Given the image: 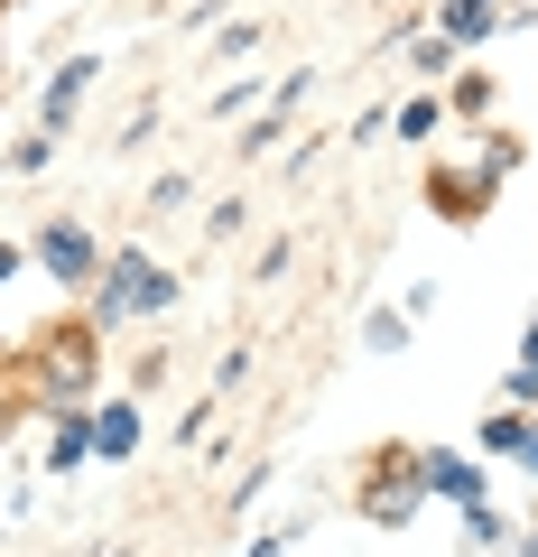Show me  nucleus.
Segmentation results:
<instances>
[{"label":"nucleus","instance_id":"14","mask_svg":"<svg viewBox=\"0 0 538 557\" xmlns=\"http://www.w3.org/2000/svg\"><path fill=\"white\" fill-rule=\"evenodd\" d=\"M399 139H437V102H409L399 112Z\"/></svg>","mask_w":538,"mask_h":557},{"label":"nucleus","instance_id":"1","mask_svg":"<svg viewBox=\"0 0 538 557\" xmlns=\"http://www.w3.org/2000/svg\"><path fill=\"white\" fill-rule=\"evenodd\" d=\"M84 298H93V325H140L159 307H177V270L149 260V251H102V278Z\"/></svg>","mask_w":538,"mask_h":557},{"label":"nucleus","instance_id":"2","mask_svg":"<svg viewBox=\"0 0 538 557\" xmlns=\"http://www.w3.org/2000/svg\"><path fill=\"white\" fill-rule=\"evenodd\" d=\"M93 372H102V325H93V317L38 344V391L57 399V409H65V399H84V391H93Z\"/></svg>","mask_w":538,"mask_h":557},{"label":"nucleus","instance_id":"11","mask_svg":"<svg viewBox=\"0 0 538 557\" xmlns=\"http://www.w3.org/2000/svg\"><path fill=\"white\" fill-rule=\"evenodd\" d=\"M362 344H372V354H409V317H399V307H372Z\"/></svg>","mask_w":538,"mask_h":557},{"label":"nucleus","instance_id":"16","mask_svg":"<svg viewBox=\"0 0 538 557\" xmlns=\"http://www.w3.org/2000/svg\"><path fill=\"white\" fill-rule=\"evenodd\" d=\"M20 260H28V251H20V242H0V278H20Z\"/></svg>","mask_w":538,"mask_h":557},{"label":"nucleus","instance_id":"18","mask_svg":"<svg viewBox=\"0 0 538 557\" xmlns=\"http://www.w3.org/2000/svg\"><path fill=\"white\" fill-rule=\"evenodd\" d=\"M0 84H10V57H0Z\"/></svg>","mask_w":538,"mask_h":557},{"label":"nucleus","instance_id":"4","mask_svg":"<svg viewBox=\"0 0 538 557\" xmlns=\"http://www.w3.org/2000/svg\"><path fill=\"white\" fill-rule=\"evenodd\" d=\"M418 502H427V474H418V456H380V474L362 483V511H372L380 530H409V520H418Z\"/></svg>","mask_w":538,"mask_h":557},{"label":"nucleus","instance_id":"5","mask_svg":"<svg viewBox=\"0 0 538 557\" xmlns=\"http://www.w3.org/2000/svg\"><path fill=\"white\" fill-rule=\"evenodd\" d=\"M93 94V57H65L57 75H47V102H38V131L47 139H65V121H75V102Z\"/></svg>","mask_w":538,"mask_h":557},{"label":"nucleus","instance_id":"7","mask_svg":"<svg viewBox=\"0 0 538 557\" xmlns=\"http://www.w3.org/2000/svg\"><path fill=\"white\" fill-rule=\"evenodd\" d=\"M140 437H149V428H140V409H130V399H112V409H93V456H140Z\"/></svg>","mask_w":538,"mask_h":557},{"label":"nucleus","instance_id":"3","mask_svg":"<svg viewBox=\"0 0 538 557\" xmlns=\"http://www.w3.org/2000/svg\"><path fill=\"white\" fill-rule=\"evenodd\" d=\"M28 260H38V270L57 278V288H93V278H102V242L84 233V223H38Z\"/></svg>","mask_w":538,"mask_h":557},{"label":"nucleus","instance_id":"10","mask_svg":"<svg viewBox=\"0 0 538 557\" xmlns=\"http://www.w3.org/2000/svg\"><path fill=\"white\" fill-rule=\"evenodd\" d=\"M520 428H529V409H492L483 418V456H520Z\"/></svg>","mask_w":538,"mask_h":557},{"label":"nucleus","instance_id":"17","mask_svg":"<svg viewBox=\"0 0 538 557\" xmlns=\"http://www.w3.org/2000/svg\"><path fill=\"white\" fill-rule=\"evenodd\" d=\"M251 557H288V539H260V548H251Z\"/></svg>","mask_w":538,"mask_h":557},{"label":"nucleus","instance_id":"12","mask_svg":"<svg viewBox=\"0 0 538 557\" xmlns=\"http://www.w3.org/2000/svg\"><path fill=\"white\" fill-rule=\"evenodd\" d=\"M455 57H464V47H446L437 28H427V38H418V57H409V65H418V75H446V65H455Z\"/></svg>","mask_w":538,"mask_h":557},{"label":"nucleus","instance_id":"13","mask_svg":"<svg viewBox=\"0 0 538 557\" xmlns=\"http://www.w3.org/2000/svg\"><path fill=\"white\" fill-rule=\"evenodd\" d=\"M464 530H474V548H492V539H501V530H511V520H501V511H492V502H474V511H464Z\"/></svg>","mask_w":538,"mask_h":557},{"label":"nucleus","instance_id":"15","mask_svg":"<svg viewBox=\"0 0 538 557\" xmlns=\"http://www.w3.org/2000/svg\"><path fill=\"white\" fill-rule=\"evenodd\" d=\"M520 474H538V409H529V428H520Z\"/></svg>","mask_w":538,"mask_h":557},{"label":"nucleus","instance_id":"9","mask_svg":"<svg viewBox=\"0 0 538 557\" xmlns=\"http://www.w3.org/2000/svg\"><path fill=\"white\" fill-rule=\"evenodd\" d=\"M437 38H446V47H474V38H492V0H446Z\"/></svg>","mask_w":538,"mask_h":557},{"label":"nucleus","instance_id":"6","mask_svg":"<svg viewBox=\"0 0 538 557\" xmlns=\"http://www.w3.org/2000/svg\"><path fill=\"white\" fill-rule=\"evenodd\" d=\"M418 474H427V493L455 502V511H474V502H483V465H474V456H446V446H427Z\"/></svg>","mask_w":538,"mask_h":557},{"label":"nucleus","instance_id":"8","mask_svg":"<svg viewBox=\"0 0 538 557\" xmlns=\"http://www.w3.org/2000/svg\"><path fill=\"white\" fill-rule=\"evenodd\" d=\"M84 456H93V418L65 409V418H57V437H47V465H57V474H75Z\"/></svg>","mask_w":538,"mask_h":557}]
</instances>
